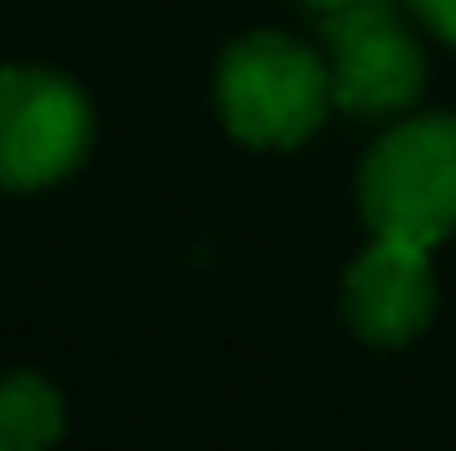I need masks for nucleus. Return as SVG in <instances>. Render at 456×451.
Instances as JSON below:
<instances>
[{
    "label": "nucleus",
    "instance_id": "nucleus-7",
    "mask_svg": "<svg viewBox=\"0 0 456 451\" xmlns=\"http://www.w3.org/2000/svg\"><path fill=\"white\" fill-rule=\"evenodd\" d=\"M414 11H419L446 43H456V0H414Z\"/></svg>",
    "mask_w": 456,
    "mask_h": 451
},
{
    "label": "nucleus",
    "instance_id": "nucleus-6",
    "mask_svg": "<svg viewBox=\"0 0 456 451\" xmlns=\"http://www.w3.org/2000/svg\"><path fill=\"white\" fill-rule=\"evenodd\" d=\"M64 430V404L43 377L0 382V451H37Z\"/></svg>",
    "mask_w": 456,
    "mask_h": 451
},
{
    "label": "nucleus",
    "instance_id": "nucleus-8",
    "mask_svg": "<svg viewBox=\"0 0 456 451\" xmlns=\"http://www.w3.org/2000/svg\"><path fill=\"white\" fill-rule=\"evenodd\" d=\"M308 5H319V11H330V5H345V0H308Z\"/></svg>",
    "mask_w": 456,
    "mask_h": 451
},
{
    "label": "nucleus",
    "instance_id": "nucleus-1",
    "mask_svg": "<svg viewBox=\"0 0 456 451\" xmlns=\"http://www.w3.org/2000/svg\"><path fill=\"white\" fill-rule=\"evenodd\" d=\"M361 213L371 234L441 244L456 228V117L398 122L361 165Z\"/></svg>",
    "mask_w": 456,
    "mask_h": 451
},
{
    "label": "nucleus",
    "instance_id": "nucleus-2",
    "mask_svg": "<svg viewBox=\"0 0 456 451\" xmlns=\"http://www.w3.org/2000/svg\"><path fill=\"white\" fill-rule=\"evenodd\" d=\"M330 102L335 80L303 43L281 32H255L233 43L218 64V112L244 144H303L324 122Z\"/></svg>",
    "mask_w": 456,
    "mask_h": 451
},
{
    "label": "nucleus",
    "instance_id": "nucleus-4",
    "mask_svg": "<svg viewBox=\"0 0 456 451\" xmlns=\"http://www.w3.org/2000/svg\"><path fill=\"white\" fill-rule=\"evenodd\" d=\"M91 149L86 96L48 70H0V186L32 192L69 176Z\"/></svg>",
    "mask_w": 456,
    "mask_h": 451
},
{
    "label": "nucleus",
    "instance_id": "nucleus-3",
    "mask_svg": "<svg viewBox=\"0 0 456 451\" xmlns=\"http://www.w3.org/2000/svg\"><path fill=\"white\" fill-rule=\"evenodd\" d=\"M324 43L335 53V107L355 117H387L419 102L425 53L398 27L387 0H345L324 11Z\"/></svg>",
    "mask_w": 456,
    "mask_h": 451
},
{
    "label": "nucleus",
    "instance_id": "nucleus-5",
    "mask_svg": "<svg viewBox=\"0 0 456 451\" xmlns=\"http://www.w3.org/2000/svg\"><path fill=\"white\" fill-rule=\"evenodd\" d=\"M430 244L377 234V244L350 266L345 276V319L355 335L377 345H403L430 324L436 308V276H430Z\"/></svg>",
    "mask_w": 456,
    "mask_h": 451
}]
</instances>
